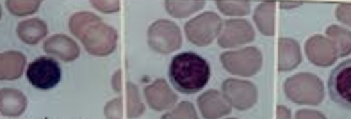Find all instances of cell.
<instances>
[{
	"label": "cell",
	"instance_id": "obj_14",
	"mask_svg": "<svg viewBox=\"0 0 351 119\" xmlns=\"http://www.w3.org/2000/svg\"><path fill=\"white\" fill-rule=\"evenodd\" d=\"M163 118H197L191 103L184 102L175 111L165 114Z\"/></svg>",
	"mask_w": 351,
	"mask_h": 119
},
{
	"label": "cell",
	"instance_id": "obj_9",
	"mask_svg": "<svg viewBox=\"0 0 351 119\" xmlns=\"http://www.w3.org/2000/svg\"><path fill=\"white\" fill-rule=\"evenodd\" d=\"M47 34V27L43 20L38 18L23 21L17 27V35L20 40L27 44L40 42Z\"/></svg>",
	"mask_w": 351,
	"mask_h": 119
},
{
	"label": "cell",
	"instance_id": "obj_3",
	"mask_svg": "<svg viewBox=\"0 0 351 119\" xmlns=\"http://www.w3.org/2000/svg\"><path fill=\"white\" fill-rule=\"evenodd\" d=\"M181 41L180 29L171 21H157L148 31V43L157 53H171L180 49Z\"/></svg>",
	"mask_w": 351,
	"mask_h": 119
},
{
	"label": "cell",
	"instance_id": "obj_2",
	"mask_svg": "<svg viewBox=\"0 0 351 119\" xmlns=\"http://www.w3.org/2000/svg\"><path fill=\"white\" fill-rule=\"evenodd\" d=\"M210 76L209 62L193 52L178 53L169 65V77L171 84L184 94L200 92L209 82Z\"/></svg>",
	"mask_w": 351,
	"mask_h": 119
},
{
	"label": "cell",
	"instance_id": "obj_13",
	"mask_svg": "<svg viewBox=\"0 0 351 119\" xmlns=\"http://www.w3.org/2000/svg\"><path fill=\"white\" fill-rule=\"evenodd\" d=\"M41 1H7V8L16 16H25L38 11Z\"/></svg>",
	"mask_w": 351,
	"mask_h": 119
},
{
	"label": "cell",
	"instance_id": "obj_16",
	"mask_svg": "<svg viewBox=\"0 0 351 119\" xmlns=\"http://www.w3.org/2000/svg\"><path fill=\"white\" fill-rule=\"evenodd\" d=\"M91 3L95 8L103 13H115L120 10V2L119 1H91Z\"/></svg>",
	"mask_w": 351,
	"mask_h": 119
},
{
	"label": "cell",
	"instance_id": "obj_1",
	"mask_svg": "<svg viewBox=\"0 0 351 119\" xmlns=\"http://www.w3.org/2000/svg\"><path fill=\"white\" fill-rule=\"evenodd\" d=\"M69 28L90 55L107 56L117 47L118 35L115 29L89 12L73 14L70 19Z\"/></svg>",
	"mask_w": 351,
	"mask_h": 119
},
{
	"label": "cell",
	"instance_id": "obj_12",
	"mask_svg": "<svg viewBox=\"0 0 351 119\" xmlns=\"http://www.w3.org/2000/svg\"><path fill=\"white\" fill-rule=\"evenodd\" d=\"M128 118H138L145 111L144 104L139 98L138 90L132 83H128Z\"/></svg>",
	"mask_w": 351,
	"mask_h": 119
},
{
	"label": "cell",
	"instance_id": "obj_15",
	"mask_svg": "<svg viewBox=\"0 0 351 119\" xmlns=\"http://www.w3.org/2000/svg\"><path fill=\"white\" fill-rule=\"evenodd\" d=\"M121 99H115L107 104L105 108V113L107 118H121L123 116L121 112Z\"/></svg>",
	"mask_w": 351,
	"mask_h": 119
},
{
	"label": "cell",
	"instance_id": "obj_11",
	"mask_svg": "<svg viewBox=\"0 0 351 119\" xmlns=\"http://www.w3.org/2000/svg\"><path fill=\"white\" fill-rule=\"evenodd\" d=\"M204 5V2L166 1L165 7L169 14L176 18H184Z\"/></svg>",
	"mask_w": 351,
	"mask_h": 119
},
{
	"label": "cell",
	"instance_id": "obj_8",
	"mask_svg": "<svg viewBox=\"0 0 351 119\" xmlns=\"http://www.w3.org/2000/svg\"><path fill=\"white\" fill-rule=\"evenodd\" d=\"M0 79L1 80H14L23 75L26 64V57L22 53L9 51L0 56Z\"/></svg>",
	"mask_w": 351,
	"mask_h": 119
},
{
	"label": "cell",
	"instance_id": "obj_5",
	"mask_svg": "<svg viewBox=\"0 0 351 119\" xmlns=\"http://www.w3.org/2000/svg\"><path fill=\"white\" fill-rule=\"evenodd\" d=\"M327 86L332 102L351 111V59L332 70Z\"/></svg>",
	"mask_w": 351,
	"mask_h": 119
},
{
	"label": "cell",
	"instance_id": "obj_7",
	"mask_svg": "<svg viewBox=\"0 0 351 119\" xmlns=\"http://www.w3.org/2000/svg\"><path fill=\"white\" fill-rule=\"evenodd\" d=\"M44 51L64 62H73L79 57L80 49L75 41L66 35L58 34L47 38Z\"/></svg>",
	"mask_w": 351,
	"mask_h": 119
},
{
	"label": "cell",
	"instance_id": "obj_10",
	"mask_svg": "<svg viewBox=\"0 0 351 119\" xmlns=\"http://www.w3.org/2000/svg\"><path fill=\"white\" fill-rule=\"evenodd\" d=\"M27 100L25 94L13 88L1 90V113L8 117H19L25 111Z\"/></svg>",
	"mask_w": 351,
	"mask_h": 119
},
{
	"label": "cell",
	"instance_id": "obj_4",
	"mask_svg": "<svg viewBox=\"0 0 351 119\" xmlns=\"http://www.w3.org/2000/svg\"><path fill=\"white\" fill-rule=\"evenodd\" d=\"M27 77L34 88L41 90H49L60 82V65L52 58L36 59L29 65Z\"/></svg>",
	"mask_w": 351,
	"mask_h": 119
},
{
	"label": "cell",
	"instance_id": "obj_6",
	"mask_svg": "<svg viewBox=\"0 0 351 119\" xmlns=\"http://www.w3.org/2000/svg\"><path fill=\"white\" fill-rule=\"evenodd\" d=\"M145 95L147 103L156 111L171 109L178 99L165 79H157L154 84L147 86L145 89Z\"/></svg>",
	"mask_w": 351,
	"mask_h": 119
}]
</instances>
